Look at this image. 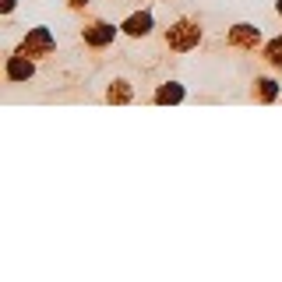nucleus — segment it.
Masks as SVG:
<instances>
[{
  "instance_id": "obj_1",
  "label": "nucleus",
  "mask_w": 282,
  "mask_h": 282,
  "mask_svg": "<svg viewBox=\"0 0 282 282\" xmlns=\"http://www.w3.org/2000/svg\"><path fill=\"white\" fill-rule=\"evenodd\" d=\"M25 50H28V53H43V50H50V35H46L43 28H35V32L25 39Z\"/></svg>"
},
{
  "instance_id": "obj_2",
  "label": "nucleus",
  "mask_w": 282,
  "mask_h": 282,
  "mask_svg": "<svg viewBox=\"0 0 282 282\" xmlns=\"http://www.w3.org/2000/svg\"><path fill=\"white\" fill-rule=\"evenodd\" d=\"M7 74L14 78V82H21V78H28V74H32V64H28V60H18V57H14V60L7 64Z\"/></svg>"
},
{
  "instance_id": "obj_3",
  "label": "nucleus",
  "mask_w": 282,
  "mask_h": 282,
  "mask_svg": "<svg viewBox=\"0 0 282 282\" xmlns=\"http://www.w3.org/2000/svg\"><path fill=\"white\" fill-rule=\"evenodd\" d=\"M148 28H152V18H148V14H134V18L127 21V32H131V35H145Z\"/></svg>"
},
{
  "instance_id": "obj_4",
  "label": "nucleus",
  "mask_w": 282,
  "mask_h": 282,
  "mask_svg": "<svg viewBox=\"0 0 282 282\" xmlns=\"http://www.w3.org/2000/svg\"><path fill=\"white\" fill-rule=\"evenodd\" d=\"M109 39H113V28H109V25H95V28L89 32V43H95V46L109 43Z\"/></svg>"
},
{
  "instance_id": "obj_5",
  "label": "nucleus",
  "mask_w": 282,
  "mask_h": 282,
  "mask_svg": "<svg viewBox=\"0 0 282 282\" xmlns=\"http://www.w3.org/2000/svg\"><path fill=\"white\" fill-rule=\"evenodd\" d=\"M190 39H197V28L187 25V32H173V35H170V43H173V46H190Z\"/></svg>"
},
{
  "instance_id": "obj_6",
  "label": "nucleus",
  "mask_w": 282,
  "mask_h": 282,
  "mask_svg": "<svg viewBox=\"0 0 282 282\" xmlns=\"http://www.w3.org/2000/svg\"><path fill=\"white\" fill-rule=\"evenodd\" d=\"M233 39H236V43H258V32H254L251 25H236Z\"/></svg>"
},
{
  "instance_id": "obj_7",
  "label": "nucleus",
  "mask_w": 282,
  "mask_h": 282,
  "mask_svg": "<svg viewBox=\"0 0 282 282\" xmlns=\"http://www.w3.org/2000/svg\"><path fill=\"white\" fill-rule=\"evenodd\" d=\"M184 92H180V85H170V89H163V92H159V102H177Z\"/></svg>"
},
{
  "instance_id": "obj_8",
  "label": "nucleus",
  "mask_w": 282,
  "mask_h": 282,
  "mask_svg": "<svg viewBox=\"0 0 282 282\" xmlns=\"http://www.w3.org/2000/svg\"><path fill=\"white\" fill-rule=\"evenodd\" d=\"M268 53H272V60H275V64H282V43H272V46H268Z\"/></svg>"
},
{
  "instance_id": "obj_9",
  "label": "nucleus",
  "mask_w": 282,
  "mask_h": 282,
  "mask_svg": "<svg viewBox=\"0 0 282 282\" xmlns=\"http://www.w3.org/2000/svg\"><path fill=\"white\" fill-rule=\"evenodd\" d=\"M261 95L272 99V95H275V85H272V82H261Z\"/></svg>"
},
{
  "instance_id": "obj_10",
  "label": "nucleus",
  "mask_w": 282,
  "mask_h": 282,
  "mask_svg": "<svg viewBox=\"0 0 282 282\" xmlns=\"http://www.w3.org/2000/svg\"><path fill=\"white\" fill-rule=\"evenodd\" d=\"M279 14H282V0H279Z\"/></svg>"
}]
</instances>
